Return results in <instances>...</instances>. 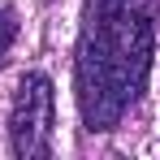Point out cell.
I'll use <instances>...</instances> for the list:
<instances>
[{
  "label": "cell",
  "mask_w": 160,
  "mask_h": 160,
  "mask_svg": "<svg viewBox=\"0 0 160 160\" xmlns=\"http://www.w3.org/2000/svg\"><path fill=\"white\" fill-rule=\"evenodd\" d=\"M160 0H91L78 39V112L91 134H108L138 104L152 48H156Z\"/></svg>",
  "instance_id": "6da1fadb"
},
{
  "label": "cell",
  "mask_w": 160,
  "mask_h": 160,
  "mask_svg": "<svg viewBox=\"0 0 160 160\" xmlns=\"http://www.w3.org/2000/svg\"><path fill=\"white\" fill-rule=\"evenodd\" d=\"M9 147L18 160H43L52 152V82L48 74H26L18 82L9 112Z\"/></svg>",
  "instance_id": "7a4b0ae2"
},
{
  "label": "cell",
  "mask_w": 160,
  "mask_h": 160,
  "mask_svg": "<svg viewBox=\"0 0 160 160\" xmlns=\"http://www.w3.org/2000/svg\"><path fill=\"white\" fill-rule=\"evenodd\" d=\"M13 39H18V13L9 4H0V69L9 65V52H13Z\"/></svg>",
  "instance_id": "3957f363"
}]
</instances>
